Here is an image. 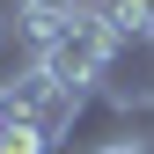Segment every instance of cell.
Listing matches in <instances>:
<instances>
[{
    "label": "cell",
    "mask_w": 154,
    "mask_h": 154,
    "mask_svg": "<svg viewBox=\"0 0 154 154\" xmlns=\"http://www.w3.org/2000/svg\"><path fill=\"white\" fill-rule=\"evenodd\" d=\"M29 59L44 66L51 81H66V88H88V95H95V88H110V66L125 59V44L110 37V22H103L95 8H81V15L66 22V37H59V44L29 51Z\"/></svg>",
    "instance_id": "6da1fadb"
},
{
    "label": "cell",
    "mask_w": 154,
    "mask_h": 154,
    "mask_svg": "<svg viewBox=\"0 0 154 154\" xmlns=\"http://www.w3.org/2000/svg\"><path fill=\"white\" fill-rule=\"evenodd\" d=\"M81 110H88V88H66V81H44V95H37V103H29V125L44 132L51 147H59L66 132L81 125Z\"/></svg>",
    "instance_id": "7a4b0ae2"
},
{
    "label": "cell",
    "mask_w": 154,
    "mask_h": 154,
    "mask_svg": "<svg viewBox=\"0 0 154 154\" xmlns=\"http://www.w3.org/2000/svg\"><path fill=\"white\" fill-rule=\"evenodd\" d=\"M88 0H15V29L29 37V51H44V44H59L66 22L81 15Z\"/></svg>",
    "instance_id": "3957f363"
},
{
    "label": "cell",
    "mask_w": 154,
    "mask_h": 154,
    "mask_svg": "<svg viewBox=\"0 0 154 154\" xmlns=\"http://www.w3.org/2000/svg\"><path fill=\"white\" fill-rule=\"evenodd\" d=\"M95 15L110 22V37H118L125 51L132 44H154V0H103Z\"/></svg>",
    "instance_id": "277c9868"
},
{
    "label": "cell",
    "mask_w": 154,
    "mask_h": 154,
    "mask_svg": "<svg viewBox=\"0 0 154 154\" xmlns=\"http://www.w3.org/2000/svg\"><path fill=\"white\" fill-rule=\"evenodd\" d=\"M0 154H51V140L37 125H8V132H0Z\"/></svg>",
    "instance_id": "5b68a950"
},
{
    "label": "cell",
    "mask_w": 154,
    "mask_h": 154,
    "mask_svg": "<svg viewBox=\"0 0 154 154\" xmlns=\"http://www.w3.org/2000/svg\"><path fill=\"white\" fill-rule=\"evenodd\" d=\"M88 154H147V140H140V132H118V140H95Z\"/></svg>",
    "instance_id": "8992f818"
},
{
    "label": "cell",
    "mask_w": 154,
    "mask_h": 154,
    "mask_svg": "<svg viewBox=\"0 0 154 154\" xmlns=\"http://www.w3.org/2000/svg\"><path fill=\"white\" fill-rule=\"evenodd\" d=\"M0 44H8V15H0Z\"/></svg>",
    "instance_id": "52a82bcc"
},
{
    "label": "cell",
    "mask_w": 154,
    "mask_h": 154,
    "mask_svg": "<svg viewBox=\"0 0 154 154\" xmlns=\"http://www.w3.org/2000/svg\"><path fill=\"white\" fill-rule=\"evenodd\" d=\"M0 132H8V103H0Z\"/></svg>",
    "instance_id": "ba28073f"
},
{
    "label": "cell",
    "mask_w": 154,
    "mask_h": 154,
    "mask_svg": "<svg viewBox=\"0 0 154 154\" xmlns=\"http://www.w3.org/2000/svg\"><path fill=\"white\" fill-rule=\"evenodd\" d=\"M88 8H103V0H88Z\"/></svg>",
    "instance_id": "9c48e42d"
}]
</instances>
